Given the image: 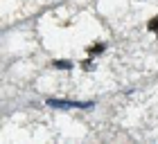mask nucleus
<instances>
[{
	"label": "nucleus",
	"instance_id": "f03ea898",
	"mask_svg": "<svg viewBox=\"0 0 158 144\" xmlns=\"http://www.w3.org/2000/svg\"><path fill=\"white\" fill-rule=\"evenodd\" d=\"M102 50H104V45H102V43H97V45H93V47L88 50V54H99Z\"/></svg>",
	"mask_w": 158,
	"mask_h": 144
},
{
	"label": "nucleus",
	"instance_id": "f257e3e1",
	"mask_svg": "<svg viewBox=\"0 0 158 144\" xmlns=\"http://www.w3.org/2000/svg\"><path fill=\"white\" fill-rule=\"evenodd\" d=\"M48 104L54 108H88V106H93L90 102H59V99H48Z\"/></svg>",
	"mask_w": 158,
	"mask_h": 144
},
{
	"label": "nucleus",
	"instance_id": "20e7f679",
	"mask_svg": "<svg viewBox=\"0 0 158 144\" xmlns=\"http://www.w3.org/2000/svg\"><path fill=\"white\" fill-rule=\"evenodd\" d=\"M54 68H70V63H68V61H56Z\"/></svg>",
	"mask_w": 158,
	"mask_h": 144
},
{
	"label": "nucleus",
	"instance_id": "7ed1b4c3",
	"mask_svg": "<svg viewBox=\"0 0 158 144\" xmlns=\"http://www.w3.org/2000/svg\"><path fill=\"white\" fill-rule=\"evenodd\" d=\"M149 30H152V32H158V16H154L152 20H149Z\"/></svg>",
	"mask_w": 158,
	"mask_h": 144
}]
</instances>
